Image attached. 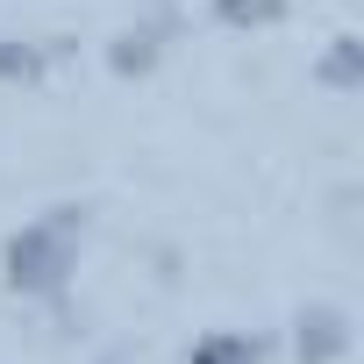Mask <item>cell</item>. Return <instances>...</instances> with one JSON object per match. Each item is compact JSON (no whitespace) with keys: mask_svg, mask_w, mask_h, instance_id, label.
Listing matches in <instances>:
<instances>
[{"mask_svg":"<svg viewBox=\"0 0 364 364\" xmlns=\"http://www.w3.org/2000/svg\"><path fill=\"white\" fill-rule=\"evenodd\" d=\"M72 236H79V208H50L43 222H29L8 243V286L15 293H58L72 272Z\"/></svg>","mask_w":364,"mask_h":364,"instance_id":"obj_1","label":"cell"},{"mask_svg":"<svg viewBox=\"0 0 364 364\" xmlns=\"http://www.w3.org/2000/svg\"><path fill=\"white\" fill-rule=\"evenodd\" d=\"M264 350H257V336H236V328H215V336H200L193 343V357L186 364H257Z\"/></svg>","mask_w":364,"mask_h":364,"instance_id":"obj_3","label":"cell"},{"mask_svg":"<svg viewBox=\"0 0 364 364\" xmlns=\"http://www.w3.org/2000/svg\"><path fill=\"white\" fill-rule=\"evenodd\" d=\"M0 79H36V50H15V43H0Z\"/></svg>","mask_w":364,"mask_h":364,"instance_id":"obj_5","label":"cell"},{"mask_svg":"<svg viewBox=\"0 0 364 364\" xmlns=\"http://www.w3.org/2000/svg\"><path fill=\"white\" fill-rule=\"evenodd\" d=\"M222 15H229V22H272L279 0H222Z\"/></svg>","mask_w":364,"mask_h":364,"instance_id":"obj_4","label":"cell"},{"mask_svg":"<svg viewBox=\"0 0 364 364\" xmlns=\"http://www.w3.org/2000/svg\"><path fill=\"white\" fill-rule=\"evenodd\" d=\"M343 343H350V328H343V314H336V307L300 314V364H328Z\"/></svg>","mask_w":364,"mask_h":364,"instance_id":"obj_2","label":"cell"}]
</instances>
